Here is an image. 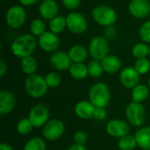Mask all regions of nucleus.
Wrapping results in <instances>:
<instances>
[{
	"instance_id": "nucleus-9",
	"label": "nucleus",
	"mask_w": 150,
	"mask_h": 150,
	"mask_svg": "<svg viewBox=\"0 0 150 150\" xmlns=\"http://www.w3.org/2000/svg\"><path fill=\"white\" fill-rule=\"evenodd\" d=\"M65 132V126L64 123L56 119L49 120L45 126H43L42 129V135L44 139L54 142L60 139Z\"/></svg>"
},
{
	"instance_id": "nucleus-16",
	"label": "nucleus",
	"mask_w": 150,
	"mask_h": 150,
	"mask_svg": "<svg viewBox=\"0 0 150 150\" xmlns=\"http://www.w3.org/2000/svg\"><path fill=\"white\" fill-rule=\"evenodd\" d=\"M73 62H71L68 53L57 50L54 53H52L50 56V64L51 66L59 71H63L69 69L71 64Z\"/></svg>"
},
{
	"instance_id": "nucleus-17",
	"label": "nucleus",
	"mask_w": 150,
	"mask_h": 150,
	"mask_svg": "<svg viewBox=\"0 0 150 150\" xmlns=\"http://www.w3.org/2000/svg\"><path fill=\"white\" fill-rule=\"evenodd\" d=\"M96 107L89 100L79 101L74 108L75 114L82 120H90L94 116Z\"/></svg>"
},
{
	"instance_id": "nucleus-4",
	"label": "nucleus",
	"mask_w": 150,
	"mask_h": 150,
	"mask_svg": "<svg viewBox=\"0 0 150 150\" xmlns=\"http://www.w3.org/2000/svg\"><path fill=\"white\" fill-rule=\"evenodd\" d=\"M25 89L26 93L34 98H40L45 96L47 92L48 86L46 83L45 77L40 75L33 74L27 76L25 81Z\"/></svg>"
},
{
	"instance_id": "nucleus-12",
	"label": "nucleus",
	"mask_w": 150,
	"mask_h": 150,
	"mask_svg": "<svg viewBox=\"0 0 150 150\" xmlns=\"http://www.w3.org/2000/svg\"><path fill=\"white\" fill-rule=\"evenodd\" d=\"M141 75L135 70L134 66L124 68L120 73V81L127 89H134L140 83Z\"/></svg>"
},
{
	"instance_id": "nucleus-29",
	"label": "nucleus",
	"mask_w": 150,
	"mask_h": 150,
	"mask_svg": "<svg viewBox=\"0 0 150 150\" xmlns=\"http://www.w3.org/2000/svg\"><path fill=\"white\" fill-rule=\"evenodd\" d=\"M87 67H88L89 76H91L93 78H98V77L101 76L102 74L105 72L104 69H103V66L101 64V62L94 60V59L90 61Z\"/></svg>"
},
{
	"instance_id": "nucleus-10",
	"label": "nucleus",
	"mask_w": 150,
	"mask_h": 150,
	"mask_svg": "<svg viewBox=\"0 0 150 150\" xmlns=\"http://www.w3.org/2000/svg\"><path fill=\"white\" fill-rule=\"evenodd\" d=\"M49 116L48 108L42 104H38L31 108L28 118L34 127H41L49 120Z\"/></svg>"
},
{
	"instance_id": "nucleus-34",
	"label": "nucleus",
	"mask_w": 150,
	"mask_h": 150,
	"mask_svg": "<svg viewBox=\"0 0 150 150\" xmlns=\"http://www.w3.org/2000/svg\"><path fill=\"white\" fill-rule=\"evenodd\" d=\"M139 37L142 41L150 45V20L145 21L139 29Z\"/></svg>"
},
{
	"instance_id": "nucleus-42",
	"label": "nucleus",
	"mask_w": 150,
	"mask_h": 150,
	"mask_svg": "<svg viewBox=\"0 0 150 150\" xmlns=\"http://www.w3.org/2000/svg\"><path fill=\"white\" fill-rule=\"evenodd\" d=\"M0 150H13V149L10 144L3 142L0 144Z\"/></svg>"
},
{
	"instance_id": "nucleus-35",
	"label": "nucleus",
	"mask_w": 150,
	"mask_h": 150,
	"mask_svg": "<svg viewBox=\"0 0 150 150\" xmlns=\"http://www.w3.org/2000/svg\"><path fill=\"white\" fill-rule=\"evenodd\" d=\"M73 140L75 142V144L78 145H85V143L88 141V135L83 131H77L74 134Z\"/></svg>"
},
{
	"instance_id": "nucleus-38",
	"label": "nucleus",
	"mask_w": 150,
	"mask_h": 150,
	"mask_svg": "<svg viewBox=\"0 0 150 150\" xmlns=\"http://www.w3.org/2000/svg\"><path fill=\"white\" fill-rule=\"evenodd\" d=\"M116 36H117V30L114 27V25L105 28V37L107 40H113Z\"/></svg>"
},
{
	"instance_id": "nucleus-28",
	"label": "nucleus",
	"mask_w": 150,
	"mask_h": 150,
	"mask_svg": "<svg viewBox=\"0 0 150 150\" xmlns=\"http://www.w3.org/2000/svg\"><path fill=\"white\" fill-rule=\"evenodd\" d=\"M137 142L134 136L127 134L120 138L118 147L120 150H134L137 147Z\"/></svg>"
},
{
	"instance_id": "nucleus-30",
	"label": "nucleus",
	"mask_w": 150,
	"mask_h": 150,
	"mask_svg": "<svg viewBox=\"0 0 150 150\" xmlns=\"http://www.w3.org/2000/svg\"><path fill=\"white\" fill-rule=\"evenodd\" d=\"M47 145L44 140L40 137L30 139L24 146V150H46Z\"/></svg>"
},
{
	"instance_id": "nucleus-23",
	"label": "nucleus",
	"mask_w": 150,
	"mask_h": 150,
	"mask_svg": "<svg viewBox=\"0 0 150 150\" xmlns=\"http://www.w3.org/2000/svg\"><path fill=\"white\" fill-rule=\"evenodd\" d=\"M48 27L49 31L55 34L62 33L65 29H67V23H66V17L62 15H57L54 18L48 21Z\"/></svg>"
},
{
	"instance_id": "nucleus-41",
	"label": "nucleus",
	"mask_w": 150,
	"mask_h": 150,
	"mask_svg": "<svg viewBox=\"0 0 150 150\" xmlns=\"http://www.w3.org/2000/svg\"><path fill=\"white\" fill-rule=\"evenodd\" d=\"M67 150H87L84 145H78V144H74L70 146Z\"/></svg>"
},
{
	"instance_id": "nucleus-21",
	"label": "nucleus",
	"mask_w": 150,
	"mask_h": 150,
	"mask_svg": "<svg viewBox=\"0 0 150 150\" xmlns=\"http://www.w3.org/2000/svg\"><path fill=\"white\" fill-rule=\"evenodd\" d=\"M134 137L139 148L143 150H150V127H145L139 129Z\"/></svg>"
},
{
	"instance_id": "nucleus-22",
	"label": "nucleus",
	"mask_w": 150,
	"mask_h": 150,
	"mask_svg": "<svg viewBox=\"0 0 150 150\" xmlns=\"http://www.w3.org/2000/svg\"><path fill=\"white\" fill-rule=\"evenodd\" d=\"M70 76L76 80H83L88 75V67L83 62H73L69 69Z\"/></svg>"
},
{
	"instance_id": "nucleus-8",
	"label": "nucleus",
	"mask_w": 150,
	"mask_h": 150,
	"mask_svg": "<svg viewBox=\"0 0 150 150\" xmlns=\"http://www.w3.org/2000/svg\"><path fill=\"white\" fill-rule=\"evenodd\" d=\"M125 112L127 121L134 127H141L146 120V109L142 103H129Z\"/></svg>"
},
{
	"instance_id": "nucleus-14",
	"label": "nucleus",
	"mask_w": 150,
	"mask_h": 150,
	"mask_svg": "<svg viewBox=\"0 0 150 150\" xmlns=\"http://www.w3.org/2000/svg\"><path fill=\"white\" fill-rule=\"evenodd\" d=\"M40 18L44 20H51L59 15V5L56 0H42L38 7Z\"/></svg>"
},
{
	"instance_id": "nucleus-15",
	"label": "nucleus",
	"mask_w": 150,
	"mask_h": 150,
	"mask_svg": "<svg viewBox=\"0 0 150 150\" xmlns=\"http://www.w3.org/2000/svg\"><path fill=\"white\" fill-rule=\"evenodd\" d=\"M128 11L135 18H145L150 14L149 0H131Z\"/></svg>"
},
{
	"instance_id": "nucleus-37",
	"label": "nucleus",
	"mask_w": 150,
	"mask_h": 150,
	"mask_svg": "<svg viewBox=\"0 0 150 150\" xmlns=\"http://www.w3.org/2000/svg\"><path fill=\"white\" fill-rule=\"evenodd\" d=\"M105 117H106L105 109L102 108V107H96L93 118L96 119L97 120H103L105 119Z\"/></svg>"
},
{
	"instance_id": "nucleus-44",
	"label": "nucleus",
	"mask_w": 150,
	"mask_h": 150,
	"mask_svg": "<svg viewBox=\"0 0 150 150\" xmlns=\"http://www.w3.org/2000/svg\"><path fill=\"white\" fill-rule=\"evenodd\" d=\"M149 57L150 58V45H149Z\"/></svg>"
},
{
	"instance_id": "nucleus-18",
	"label": "nucleus",
	"mask_w": 150,
	"mask_h": 150,
	"mask_svg": "<svg viewBox=\"0 0 150 150\" xmlns=\"http://www.w3.org/2000/svg\"><path fill=\"white\" fill-rule=\"evenodd\" d=\"M16 105V98L14 95L8 91H0V113L5 115L12 112Z\"/></svg>"
},
{
	"instance_id": "nucleus-33",
	"label": "nucleus",
	"mask_w": 150,
	"mask_h": 150,
	"mask_svg": "<svg viewBox=\"0 0 150 150\" xmlns=\"http://www.w3.org/2000/svg\"><path fill=\"white\" fill-rule=\"evenodd\" d=\"M45 80L48 88H56L62 83L61 76L57 72H54V71L47 73L45 76Z\"/></svg>"
},
{
	"instance_id": "nucleus-1",
	"label": "nucleus",
	"mask_w": 150,
	"mask_h": 150,
	"mask_svg": "<svg viewBox=\"0 0 150 150\" xmlns=\"http://www.w3.org/2000/svg\"><path fill=\"white\" fill-rule=\"evenodd\" d=\"M38 46V40L31 33L17 36L11 44V53L18 58L23 59L33 54Z\"/></svg>"
},
{
	"instance_id": "nucleus-25",
	"label": "nucleus",
	"mask_w": 150,
	"mask_h": 150,
	"mask_svg": "<svg viewBox=\"0 0 150 150\" xmlns=\"http://www.w3.org/2000/svg\"><path fill=\"white\" fill-rule=\"evenodd\" d=\"M149 96V89L145 84H138L132 90L131 98L134 102L142 103Z\"/></svg>"
},
{
	"instance_id": "nucleus-3",
	"label": "nucleus",
	"mask_w": 150,
	"mask_h": 150,
	"mask_svg": "<svg viewBox=\"0 0 150 150\" xmlns=\"http://www.w3.org/2000/svg\"><path fill=\"white\" fill-rule=\"evenodd\" d=\"M111 98V91L108 85L104 83H97L93 84L89 91V101L95 107H106Z\"/></svg>"
},
{
	"instance_id": "nucleus-24",
	"label": "nucleus",
	"mask_w": 150,
	"mask_h": 150,
	"mask_svg": "<svg viewBox=\"0 0 150 150\" xmlns=\"http://www.w3.org/2000/svg\"><path fill=\"white\" fill-rule=\"evenodd\" d=\"M20 68L21 70L27 76H31L35 74L38 69V62L37 60L33 56H27L20 61Z\"/></svg>"
},
{
	"instance_id": "nucleus-13",
	"label": "nucleus",
	"mask_w": 150,
	"mask_h": 150,
	"mask_svg": "<svg viewBox=\"0 0 150 150\" xmlns=\"http://www.w3.org/2000/svg\"><path fill=\"white\" fill-rule=\"evenodd\" d=\"M106 133L114 138H121L129 134L130 127L122 120H112L107 122L105 127Z\"/></svg>"
},
{
	"instance_id": "nucleus-5",
	"label": "nucleus",
	"mask_w": 150,
	"mask_h": 150,
	"mask_svg": "<svg viewBox=\"0 0 150 150\" xmlns=\"http://www.w3.org/2000/svg\"><path fill=\"white\" fill-rule=\"evenodd\" d=\"M88 50L92 59L101 62L109 55V41L105 36H95L90 40Z\"/></svg>"
},
{
	"instance_id": "nucleus-26",
	"label": "nucleus",
	"mask_w": 150,
	"mask_h": 150,
	"mask_svg": "<svg viewBox=\"0 0 150 150\" xmlns=\"http://www.w3.org/2000/svg\"><path fill=\"white\" fill-rule=\"evenodd\" d=\"M46 29H47V25L45 23V20L41 18H33L30 22V33L36 38H39L45 32H47Z\"/></svg>"
},
{
	"instance_id": "nucleus-40",
	"label": "nucleus",
	"mask_w": 150,
	"mask_h": 150,
	"mask_svg": "<svg viewBox=\"0 0 150 150\" xmlns=\"http://www.w3.org/2000/svg\"><path fill=\"white\" fill-rule=\"evenodd\" d=\"M7 69H8V66L6 62L3 59H1L0 60V76L1 77H3L5 75V73L7 72Z\"/></svg>"
},
{
	"instance_id": "nucleus-7",
	"label": "nucleus",
	"mask_w": 150,
	"mask_h": 150,
	"mask_svg": "<svg viewBox=\"0 0 150 150\" xmlns=\"http://www.w3.org/2000/svg\"><path fill=\"white\" fill-rule=\"evenodd\" d=\"M67 29L73 34H83L84 33L89 26L88 20L81 12L70 11L66 16Z\"/></svg>"
},
{
	"instance_id": "nucleus-36",
	"label": "nucleus",
	"mask_w": 150,
	"mask_h": 150,
	"mask_svg": "<svg viewBox=\"0 0 150 150\" xmlns=\"http://www.w3.org/2000/svg\"><path fill=\"white\" fill-rule=\"evenodd\" d=\"M62 3L67 10L70 11H76V10L78 9L81 4V0H62Z\"/></svg>"
},
{
	"instance_id": "nucleus-27",
	"label": "nucleus",
	"mask_w": 150,
	"mask_h": 150,
	"mask_svg": "<svg viewBox=\"0 0 150 150\" xmlns=\"http://www.w3.org/2000/svg\"><path fill=\"white\" fill-rule=\"evenodd\" d=\"M132 54L136 59L148 58L149 54V45L143 41L134 44L132 47Z\"/></svg>"
},
{
	"instance_id": "nucleus-43",
	"label": "nucleus",
	"mask_w": 150,
	"mask_h": 150,
	"mask_svg": "<svg viewBox=\"0 0 150 150\" xmlns=\"http://www.w3.org/2000/svg\"><path fill=\"white\" fill-rule=\"evenodd\" d=\"M149 88L150 89V77H149Z\"/></svg>"
},
{
	"instance_id": "nucleus-20",
	"label": "nucleus",
	"mask_w": 150,
	"mask_h": 150,
	"mask_svg": "<svg viewBox=\"0 0 150 150\" xmlns=\"http://www.w3.org/2000/svg\"><path fill=\"white\" fill-rule=\"evenodd\" d=\"M101 64L103 66L104 71L107 74H115L121 69L120 59L113 54L107 55L101 61Z\"/></svg>"
},
{
	"instance_id": "nucleus-6",
	"label": "nucleus",
	"mask_w": 150,
	"mask_h": 150,
	"mask_svg": "<svg viewBox=\"0 0 150 150\" xmlns=\"http://www.w3.org/2000/svg\"><path fill=\"white\" fill-rule=\"evenodd\" d=\"M26 20V11L21 4L11 5L5 13V23L11 29H18Z\"/></svg>"
},
{
	"instance_id": "nucleus-19",
	"label": "nucleus",
	"mask_w": 150,
	"mask_h": 150,
	"mask_svg": "<svg viewBox=\"0 0 150 150\" xmlns=\"http://www.w3.org/2000/svg\"><path fill=\"white\" fill-rule=\"evenodd\" d=\"M68 54L72 62H84L90 55L88 48L79 44L72 46L69 49Z\"/></svg>"
},
{
	"instance_id": "nucleus-39",
	"label": "nucleus",
	"mask_w": 150,
	"mask_h": 150,
	"mask_svg": "<svg viewBox=\"0 0 150 150\" xmlns=\"http://www.w3.org/2000/svg\"><path fill=\"white\" fill-rule=\"evenodd\" d=\"M40 0H18L19 4H21L24 7H27V6H32L34 5L35 4H37L38 2H40Z\"/></svg>"
},
{
	"instance_id": "nucleus-31",
	"label": "nucleus",
	"mask_w": 150,
	"mask_h": 150,
	"mask_svg": "<svg viewBox=\"0 0 150 150\" xmlns=\"http://www.w3.org/2000/svg\"><path fill=\"white\" fill-rule=\"evenodd\" d=\"M33 125L32 124L29 118H24L20 120L17 124V132L21 135H26L30 134L33 128Z\"/></svg>"
},
{
	"instance_id": "nucleus-11",
	"label": "nucleus",
	"mask_w": 150,
	"mask_h": 150,
	"mask_svg": "<svg viewBox=\"0 0 150 150\" xmlns=\"http://www.w3.org/2000/svg\"><path fill=\"white\" fill-rule=\"evenodd\" d=\"M38 46L47 53H54L60 46V38L58 34L47 31L38 38Z\"/></svg>"
},
{
	"instance_id": "nucleus-2",
	"label": "nucleus",
	"mask_w": 150,
	"mask_h": 150,
	"mask_svg": "<svg viewBox=\"0 0 150 150\" xmlns=\"http://www.w3.org/2000/svg\"><path fill=\"white\" fill-rule=\"evenodd\" d=\"M93 20L100 26L105 28L112 26L117 21L118 16L116 11L107 4H98L91 11Z\"/></svg>"
},
{
	"instance_id": "nucleus-32",
	"label": "nucleus",
	"mask_w": 150,
	"mask_h": 150,
	"mask_svg": "<svg viewBox=\"0 0 150 150\" xmlns=\"http://www.w3.org/2000/svg\"><path fill=\"white\" fill-rule=\"evenodd\" d=\"M134 68L141 76L145 75L150 70V60L148 58L136 59Z\"/></svg>"
}]
</instances>
